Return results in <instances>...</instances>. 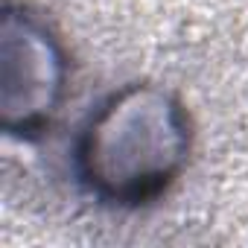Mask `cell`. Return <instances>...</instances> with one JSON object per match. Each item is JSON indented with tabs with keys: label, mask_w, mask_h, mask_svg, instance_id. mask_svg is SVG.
<instances>
[{
	"label": "cell",
	"mask_w": 248,
	"mask_h": 248,
	"mask_svg": "<svg viewBox=\"0 0 248 248\" xmlns=\"http://www.w3.org/2000/svg\"><path fill=\"white\" fill-rule=\"evenodd\" d=\"M184 132L175 108L155 91H138L114 102L91 129V178L120 199H143L178 167Z\"/></svg>",
	"instance_id": "1"
}]
</instances>
